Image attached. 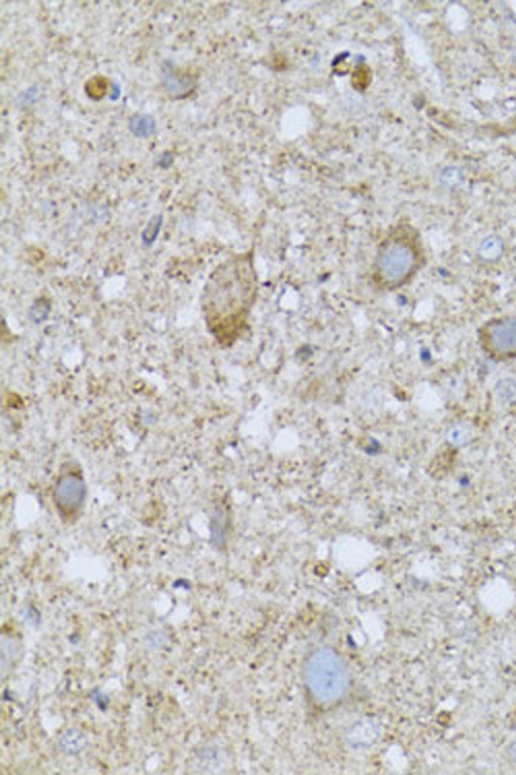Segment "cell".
I'll use <instances>...</instances> for the list:
<instances>
[{"mask_svg": "<svg viewBox=\"0 0 516 775\" xmlns=\"http://www.w3.org/2000/svg\"><path fill=\"white\" fill-rule=\"evenodd\" d=\"M378 735L379 728L375 722L373 720L364 719L360 722H357L355 725L352 726L347 736H348V741L352 746L364 748L373 744L378 739Z\"/></svg>", "mask_w": 516, "mask_h": 775, "instance_id": "cell-6", "label": "cell"}, {"mask_svg": "<svg viewBox=\"0 0 516 775\" xmlns=\"http://www.w3.org/2000/svg\"><path fill=\"white\" fill-rule=\"evenodd\" d=\"M214 287L213 296L220 320L231 331H239L258 293V278L251 256L229 261L217 276Z\"/></svg>", "mask_w": 516, "mask_h": 775, "instance_id": "cell-1", "label": "cell"}, {"mask_svg": "<svg viewBox=\"0 0 516 775\" xmlns=\"http://www.w3.org/2000/svg\"><path fill=\"white\" fill-rule=\"evenodd\" d=\"M161 219L158 221L153 222L146 229L143 234V239L146 244H153L156 241V237L158 236V231H160Z\"/></svg>", "mask_w": 516, "mask_h": 775, "instance_id": "cell-14", "label": "cell"}, {"mask_svg": "<svg viewBox=\"0 0 516 775\" xmlns=\"http://www.w3.org/2000/svg\"><path fill=\"white\" fill-rule=\"evenodd\" d=\"M87 488L80 476L69 474L61 476L55 489L57 507L65 513L79 510L86 499Z\"/></svg>", "mask_w": 516, "mask_h": 775, "instance_id": "cell-5", "label": "cell"}, {"mask_svg": "<svg viewBox=\"0 0 516 775\" xmlns=\"http://www.w3.org/2000/svg\"><path fill=\"white\" fill-rule=\"evenodd\" d=\"M505 249V243L501 237L490 236L482 241L477 251V255L485 263H495L499 259L502 258Z\"/></svg>", "mask_w": 516, "mask_h": 775, "instance_id": "cell-8", "label": "cell"}, {"mask_svg": "<svg viewBox=\"0 0 516 775\" xmlns=\"http://www.w3.org/2000/svg\"><path fill=\"white\" fill-rule=\"evenodd\" d=\"M420 251L410 239L393 236L376 251L374 281L383 289H393L410 280L417 272Z\"/></svg>", "mask_w": 516, "mask_h": 775, "instance_id": "cell-2", "label": "cell"}, {"mask_svg": "<svg viewBox=\"0 0 516 775\" xmlns=\"http://www.w3.org/2000/svg\"><path fill=\"white\" fill-rule=\"evenodd\" d=\"M474 437V429L466 422L451 425L447 430L446 439L451 446L462 447L470 444Z\"/></svg>", "mask_w": 516, "mask_h": 775, "instance_id": "cell-9", "label": "cell"}, {"mask_svg": "<svg viewBox=\"0 0 516 775\" xmlns=\"http://www.w3.org/2000/svg\"><path fill=\"white\" fill-rule=\"evenodd\" d=\"M88 744H89V741H88L87 736L77 728H71V729L66 730L61 735L58 742V746L60 748L61 751L64 754L69 755V756L80 755L81 753L86 750Z\"/></svg>", "mask_w": 516, "mask_h": 775, "instance_id": "cell-7", "label": "cell"}, {"mask_svg": "<svg viewBox=\"0 0 516 775\" xmlns=\"http://www.w3.org/2000/svg\"><path fill=\"white\" fill-rule=\"evenodd\" d=\"M496 397L501 403L506 405L516 404V382L513 379L505 378L499 380L495 386Z\"/></svg>", "mask_w": 516, "mask_h": 775, "instance_id": "cell-10", "label": "cell"}, {"mask_svg": "<svg viewBox=\"0 0 516 775\" xmlns=\"http://www.w3.org/2000/svg\"><path fill=\"white\" fill-rule=\"evenodd\" d=\"M146 640H148L149 646L161 648L165 646L166 642H168V636L163 632H153L148 635Z\"/></svg>", "mask_w": 516, "mask_h": 775, "instance_id": "cell-12", "label": "cell"}, {"mask_svg": "<svg viewBox=\"0 0 516 775\" xmlns=\"http://www.w3.org/2000/svg\"><path fill=\"white\" fill-rule=\"evenodd\" d=\"M484 344L497 356H516V319L493 320L484 329Z\"/></svg>", "mask_w": 516, "mask_h": 775, "instance_id": "cell-4", "label": "cell"}, {"mask_svg": "<svg viewBox=\"0 0 516 775\" xmlns=\"http://www.w3.org/2000/svg\"><path fill=\"white\" fill-rule=\"evenodd\" d=\"M91 694L93 700L96 703V705L99 706L100 709H102V710H106L107 705L109 704L108 696H107L106 694L101 693L99 689H95Z\"/></svg>", "mask_w": 516, "mask_h": 775, "instance_id": "cell-15", "label": "cell"}, {"mask_svg": "<svg viewBox=\"0 0 516 775\" xmlns=\"http://www.w3.org/2000/svg\"><path fill=\"white\" fill-rule=\"evenodd\" d=\"M49 308L45 302L36 303L31 309V317L36 322L43 321L48 316Z\"/></svg>", "mask_w": 516, "mask_h": 775, "instance_id": "cell-13", "label": "cell"}, {"mask_svg": "<svg viewBox=\"0 0 516 775\" xmlns=\"http://www.w3.org/2000/svg\"><path fill=\"white\" fill-rule=\"evenodd\" d=\"M307 681L313 694L324 703L339 700L349 686L346 664L334 650H318L307 666Z\"/></svg>", "mask_w": 516, "mask_h": 775, "instance_id": "cell-3", "label": "cell"}, {"mask_svg": "<svg viewBox=\"0 0 516 775\" xmlns=\"http://www.w3.org/2000/svg\"><path fill=\"white\" fill-rule=\"evenodd\" d=\"M153 128L155 122L148 116H136L131 122V131L138 136H148L153 133Z\"/></svg>", "mask_w": 516, "mask_h": 775, "instance_id": "cell-11", "label": "cell"}, {"mask_svg": "<svg viewBox=\"0 0 516 775\" xmlns=\"http://www.w3.org/2000/svg\"><path fill=\"white\" fill-rule=\"evenodd\" d=\"M507 756L510 761L516 765V739L512 741L507 747Z\"/></svg>", "mask_w": 516, "mask_h": 775, "instance_id": "cell-16", "label": "cell"}]
</instances>
